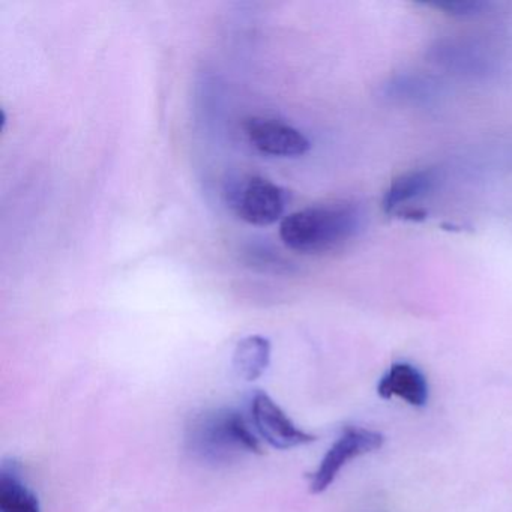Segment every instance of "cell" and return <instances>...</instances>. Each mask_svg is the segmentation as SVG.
I'll use <instances>...</instances> for the list:
<instances>
[{
	"mask_svg": "<svg viewBox=\"0 0 512 512\" xmlns=\"http://www.w3.org/2000/svg\"><path fill=\"white\" fill-rule=\"evenodd\" d=\"M362 220L361 209L353 203L310 206L283 218L280 238L296 253H331L358 236Z\"/></svg>",
	"mask_w": 512,
	"mask_h": 512,
	"instance_id": "cell-1",
	"label": "cell"
},
{
	"mask_svg": "<svg viewBox=\"0 0 512 512\" xmlns=\"http://www.w3.org/2000/svg\"><path fill=\"white\" fill-rule=\"evenodd\" d=\"M188 452L205 464H227L245 454H263L259 436L242 413L233 409L205 410L194 416L185 434Z\"/></svg>",
	"mask_w": 512,
	"mask_h": 512,
	"instance_id": "cell-2",
	"label": "cell"
},
{
	"mask_svg": "<svg viewBox=\"0 0 512 512\" xmlns=\"http://www.w3.org/2000/svg\"><path fill=\"white\" fill-rule=\"evenodd\" d=\"M385 443L383 434L361 427H347L340 439L329 448L319 467L311 473L310 491L313 494L323 493L337 478L347 461L359 455L368 454L382 448Z\"/></svg>",
	"mask_w": 512,
	"mask_h": 512,
	"instance_id": "cell-3",
	"label": "cell"
},
{
	"mask_svg": "<svg viewBox=\"0 0 512 512\" xmlns=\"http://www.w3.org/2000/svg\"><path fill=\"white\" fill-rule=\"evenodd\" d=\"M251 416L260 439L265 440L272 448L287 451L314 442L316 436L299 428L280 404L266 394L256 392L251 400Z\"/></svg>",
	"mask_w": 512,
	"mask_h": 512,
	"instance_id": "cell-4",
	"label": "cell"
},
{
	"mask_svg": "<svg viewBox=\"0 0 512 512\" xmlns=\"http://www.w3.org/2000/svg\"><path fill=\"white\" fill-rule=\"evenodd\" d=\"M284 193L280 187L259 176L245 181L235 196L233 208L245 223L253 226H269L277 223L284 212Z\"/></svg>",
	"mask_w": 512,
	"mask_h": 512,
	"instance_id": "cell-5",
	"label": "cell"
},
{
	"mask_svg": "<svg viewBox=\"0 0 512 512\" xmlns=\"http://www.w3.org/2000/svg\"><path fill=\"white\" fill-rule=\"evenodd\" d=\"M244 130L251 145L271 157H301L310 149V140L301 131L277 119L250 118Z\"/></svg>",
	"mask_w": 512,
	"mask_h": 512,
	"instance_id": "cell-6",
	"label": "cell"
},
{
	"mask_svg": "<svg viewBox=\"0 0 512 512\" xmlns=\"http://www.w3.org/2000/svg\"><path fill=\"white\" fill-rule=\"evenodd\" d=\"M377 392L386 400L400 397L412 406L422 407L428 400V383L418 368L407 362H398L382 377Z\"/></svg>",
	"mask_w": 512,
	"mask_h": 512,
	"instance_id": "cell-7",
	"label": "cell"
},
{
	"mask_svg": "<svg viewBox=\"0 0 512 512\" xmlns=\"http://www.w3.org/2000/svg\"><path fill=\"white\" fill-rule=\"evenodd\" d=\"M436 175L433 170H410L397 176L383 194L382 206L386 214H403L401 209L410 208L409 203L425 196L433 188Z\"/></svg>",
	"mask_w": 512,
	"mask_h": 512,
	"instance_id": "cell-8",
	"label": "cell"
},
{
	"mask_svg": "<svg viewBox=\"0 0 512 512\" xmlns=\"http://www.w3.org/2000/svg\"><path fill=\"white\" fill-rule=\"evenodd\" d=\"M271 341L262 335L242 338L233 353L236 374L247 382L260 379L271 364Z\"/></svg>",
	"mask_w": 512,
	"mask_h": 512,
	"instance_id": "cell-9",
	"label": "cell"
},
{
	"mask_svg": "<svg viewBox=\"0 0 512 512\" xmlns=\"http://www.w3.org/2000/svg\"><path fill=\"white\" fill-rule=\"evenodd\" d=\"M0 512H41L37 494L14 469H4L0 475Z\"/></svg>",
	"mask_w": 512,
	"mask_h": 512,
	"instance_id": "cell-10",
	"label": "cell"
},
{
	"mask_svg": "<svg viewBox=\"0 0 512 512\" xmlns=\"http://www.w3.org/2000/svg\"><path fill=\"white\" fill-rule=\"evenodd\" d=\"M428 7L436 8L452 17H473L488 8V4L479 0H470V2L460 0V2H434V4H428Z\"/></svg>",
	"mask_w": 512,
	"mask_h": 512,
	"instance_id": "cell-11",
	"label": "cell"
}]
</instances>
